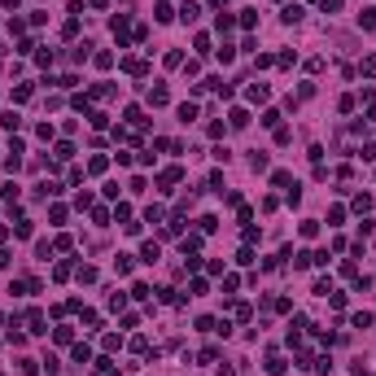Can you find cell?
Instances as JSON below:
<instances>
[{
	"mask_svg": "<svg viewBox=\"0 0 376 376\" xmlns=\"http://www.w3.org/2000/svg\"><path fill=\"white\" fill-rule=\"evenodd\" d=\"M271 184H276V188H284V193H289V188H298L289 171H276V175H271Z\"/></svg>",
	"mask_w": 376,
	"mask_h": 376,
	"instance_id": "cell-1",
	"label": "cell"
},
{
	"mask_svg": "<svg viewBox=\"0 0 376 376\" xmlns=\"http://www.w3.org/2000/svg\"><path fill=\"white\" fill-rule=\"evenodd\" d=\"M359 26H363V31H372V26H376V9H363V13H359Z\"/></svg>",
	"mask_w": 376,
	"mask_h": 376,
	"instance_id": "cell-7",
	"label": "cell"
},
{
	"mask_svg": "<svg viewBox=\"0 0 376 376\" xmlns=\"http://www.w3.org/2000/svg\"><path fill=\"white\" fill-rule=\"evenodd\" d=\"M175 180H180V166H171V171H162V175H158V184H162V188H171Z\"/></svg>",
	"mask_w": 376,
	"mask_h": 376,
	"instance_id": "cell-6",
	"label": "cell"
},
{
	"mask_svg": "<svg viewBox=\"0 0 376 376\" xmlns=\"http://www.w3.org/2000/svg\"><path fill=\"white\" fill-rule=\"evenodd\" d=\"M280 18H284V22H302V5H289V9L280 13Z\"/></svg>",
	"mask_w": 376,
	"mask_h": 376,
	"instance_id": "cell-14",
	"label": "cell"
},
{
	"mask_svg": "<svg viewBox=\"0 0 376 376\" xmlns=\"http://www.w3.org/2000/svg\"><path fill=\"white\" fill-rule=\"evenodd\" d=\"M57 162H66V158H75V144H70V140H62V144H57V153H53Z\"/></svg>",
	"mask_w": 376,
	"mask_h": 376,
	"instance_id": "cell-4",
	"label": "cell"
},
{
	"mask_svg": "<svg viewBox=\"0 0 376 376\" xmlns=\"http://www.w3.org/2000/svg\"><path fill=\"white\" fill-rule=\"evenodd\" d=\"M149 105H166V88H153V92H149Z\"/></svg>",
	"mask_w": 376,
	"mask_h": 376,
	"instance_id": "cell-15",
	"label": "cell"
},
{
	"mask_svg": "<svg viewBox=\"0 0 376 376\" xmlns=\"http://www.w3.org/2000/svg\"><path fill=\"white\" fill-rule=\"evenodd\" d=\"M227 123H232V127H245L249 114H245V109H232V114H227Z\"/></svg>",
	"mask_w": 376,
	"mask_h": 376,
	"instance_id": "cell-9",
	"label": "cell"
},
{
	"mask_svg": "<svg viewBox=\"0 0 376 376\" xmlns=\"http://www.w3.org/2000/svg\"><path fill=\"white\" fill-rule=\"evenodd\" d=\"M26 324H31V333H44V315H40V311L26 315Z\"/></svg>",
	"mask_w": 376,
	"mask_h": 376,
	"instance_id": "cell-13",
	"label": "cell"
},
{
	"mask_svg": "<svg viewBox=\"0 0 376 376\" xmlns=\"http://www.w3.org/2000/svg\"><path fill=\"white\" fill-rule=\"evenodd\" d=\"M320 9L324 13H337V9H341V0H320Z\"/></svg>",
	"mask_w": 376,
	"mask_h": 376,
	"instance_id": "cell-18",
	"label": "cell"
},
{
	"mask_svg": "<svg viewBox=\"0 0 376 376\" xmlns=\"http://www.w3.org/2000/svg\"><path fill=\"white\" fill-rule=\"evenodd\" d=\"M350 324H355V328H372V315H367V311H355V315H350Z\"/></svg>",
	"mask_w": 376,
	"mask_h": 376,
	"instance_id": "cell-8",
	"label": "cell"
},
{
	"mask_svg": "<svg viewBox=\"0 0 376 376\" xmlns=\"http://www.w3.org/2000/svg\"><path fill=\"white\" fill-rule=\"evenodd\" d=\"M180 119H184V123H193V119H197V105H188V101H184V105H180Z\"/></svg>",
	"mask_w": 376,
	"mask_h": 376,
	"instance_id": "cell-16",
	"label": "cell"
},
{
	"mask_svg": "<svg viewBox=\"0 0 376 376\" xmlns=\"http://www.w3.org/2000/svg\"><path fill=\"white\" fill-rule=\"evenodd\" d=\"M355 210H359V215H363V210H372V197H367V193H359V197H355Z\"/></svg>",
	"mask_w": 376,
	"mask_h": 376,
	"instance_id": "cell-17",
	"label": "cell"
},
{
	"mask_svg": "<svg viewBox=\"0 0 376 376\" xmlns=\"http://www.w3.org/2000/svg\"><path fill=\"white\" fill-rule=\"evenodd\" d=\"M245 97H249V101H267V83H249Z\"/></svg>",
	"mask_w": 376,
	"mask_h": 376,
	"instance_id": "cell-5",
	"label": "cell"
},
{
	"mask_svg": "<svg viewBox=\"0 0 376 376\" xmlns=\"http://www.w3.org/2000/svg\"><path fill=\"white\" fill-rule=\"evenodd\" d=\"M153 18H158V22H171L175 9H171V5H158V9H153Z\"/></svg>",
	"mask_w": 376,
	"mask_h": 376,
	"instance_id": "cell-10",
	"label": "cell"
},
{
	"mask_svg": "<svg viewBox=\"0 0 376 376\" xmlns=\"http://www.w3.org/2000/svg\"><path fill=\"white\" fill-rule=\"evenodd\" d=\"M114 271H119V276H127V271H131V258L119 254V258H114Z\"/></svg>",
	"mask_w": 376,
	"mask_h": 376,
	"instance_id": "cell-11",
	"label": "cell"
},
{
	"mask_svg": "<svg viewBox=\"0 0 376 376\" xmlns=\"http://www.w3.org/2000/svg\"><path fill=\"white\" fill-rule=\"evenodd\" d=\"M0 123H5V131H18V127H22V119H18V114H13V109H9V114H5V119H0Z\"/></svg>",
	"mask_w": 376,
	"mask_h": 376,
	"instance_id": "cell-12",
	"label": "cell"
},
{
	"mask_svg": "<svg viewBox=\"0 0 376 376\" xmlns=\"http://www.w3.org/2000/svg\"><path fill=\"white\" fill-rule=\"evenodd\" d=\"M197 13H201V5H193V0H184V9H180V18H184V22H197Z\"/></svg>",
	"mask_w": 376,
	"mask_h": 376,
	"instance_id": "cell-2",
	"label": "cell"
},
{
	"mask_svg": "<svg viewBox=\"0 0 376 376\" xmlns=\"http://www.w3.org/2000/svg\"><path fill=\"white\" fill-rule=\"evenodd\" d=\"M140 258H144V263H158V258H162V249H158V241H149V245L140 249Z\"/></svg>",
	"mask_w": 376,
	"mask_h": 376,
	"instance_id": "cell-3",
	"label": "cell"
}]
</instances>
